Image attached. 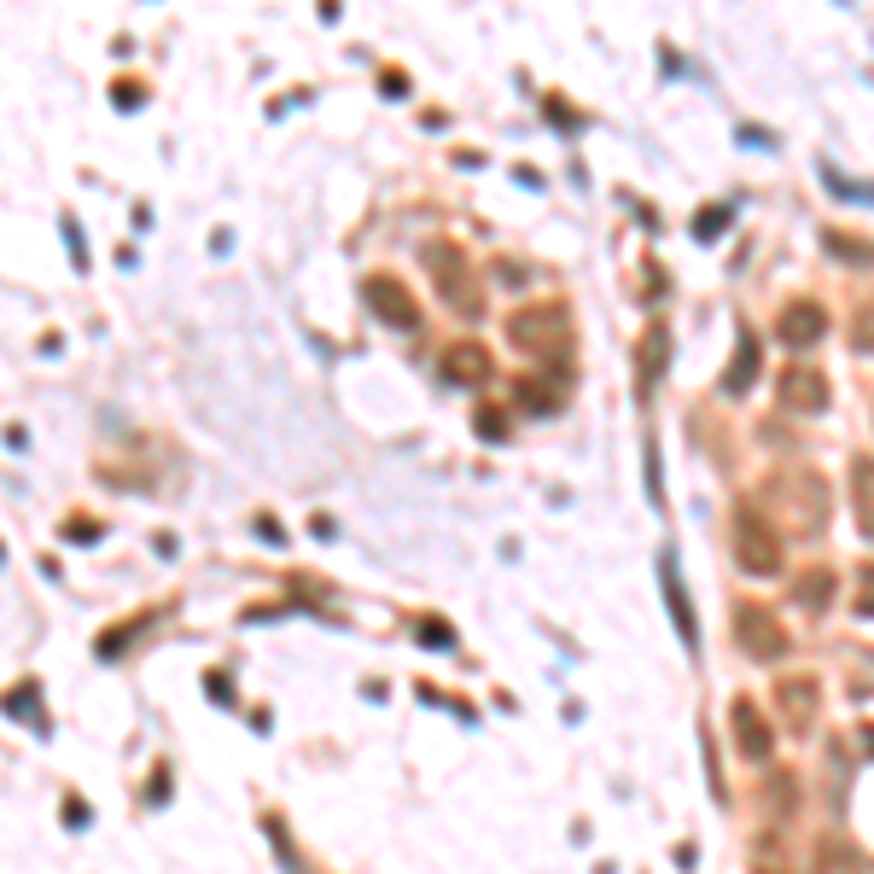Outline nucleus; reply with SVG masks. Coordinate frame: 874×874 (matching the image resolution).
Wrapping results in <instances>:
<instances>
[{"instance_id":"1","label":"nucleus","mask_w":874,"mask_h":874,"mask_svg":"<svg viewBox=\"0 0 874 874\" xmlns=\"http://www.w3.org/2000/svg\"><path fill=\"white\" fill-rule=\"evenodd\" d=\"M507 338H513L525 356H537L542 368H566V362H572V315H566V303L519 309V315L507 321Z\"/></svg>"},{"instance_id":"2","label":"nucleus","mask_w":874,"mask_h":874,"mask_svg":"<svg viewBox=\"0 0 874 874\" xmlns=\"http://www.w3.org/2000/svg\"><path fill=\"white\" fill-rule=\"evenodd\" d=\"M729 554L746 577H775L781 572V537L770 531V519L758 507H735L729 513Z\"/></svg>"},{"instance_id":"3","label":"nucleus","mask_w":874,"mask_h":874,"mask_svg":"<svg viewBox=\"0 0 874 874\" xmlns=\"http://www.w3.org/2000/svg\"><path fill=\"white\" fill-rule=\"evenodd\" d=\"M764 496H770L775 513H781L793 531H805V537L828 525V484H822L816 472H781Z\"/></svg>"},{"instance_id":"4","label":"nucleus","mask_w":874,"mask_h":874,"mask_svg":"<svg viewBox=\"0 0 874 874\" xmlns=\"http://www.w3.org/2000/svg\"><path fill=\"white\" fill-rule=\"evenodd\" d=\"M426 269H432L437 280V298L449 303L455 315H467V321H478L484 315V292H478V274L467 269V251L461 245H426Z\"/></svg>"},{"instance_id":"5","label":"nucleus","mask_w":874,"mask_h":874,"mask_svg":"<svg viewBox=\"0 0 874 874\" xmlns=\"http://www.w3.org/2000/svg\"><path fill=\"white\" fill-rule=\"evenodd\" d=\"M735 641H740V653L758 659V665H770V659L787 653V630L770 618V606H758V601L735 606Z\"/></svg>"},{"instance_id":"6","label":"nucleus","mask_w":874,"mask_h":874,"mask_svg":"<svg viewBox=\"0 0 874 874\" xmlns=\"http://www.w3.org/2000/svg\"><path fill=\"white\" fill-rule=\"evenodd\" d=\"M362 298H368V309L385 321V327H397V333H420V303L408 298L403 280H391V274H368V280H362Z\"/></svg>"},{"instance_id":"7","label":"nucleus","mask_w":874,"mask_h":874,"mask_svg":"<svg viewBox=\"0 0 874 874\" xmlns=\"http://www.w3.org/2000/svg\"><path fill=\"white\" fill-rule=\"evenodd\" d=\"M437 373H443L449 385H484V379H496V362H490V350H484L478 338H455V344H443Z\"/></svg>"},{"instance_id":"8","label":"nucleus","mask_w":874,"mask_h":874,"mask_svg":"<svg viewBox=\"0 0 874 874\" xmlns=\"http://www.w3.org/2000/svg\"><path fill=\"white\" fill-rule=\"evenodd\" d=\"M775 397L787 414H822L828 408V379L816 368H781L775 373Z\"/></svg>"},{"instance_id":"9","label":"nucleus","mask_w":874,"mask_h":874,"mask_svg":"<svg viewBox=\"0 0 874 874\" xmlns=\"http://www.w3.org/2000/svg\"><path fill=\"white\" fill-rule=\"evenodd\" d=\"M822 333H828V315H822L816 298H793L781 315H775V338L793 344V350H799V344H816Z\"/></svg>"},{"instance_id":"10","label":"nucleus","mask_w":874,"mask_h":874,"mask_svg":"<svg viewBox=\"0 0 874 874\" xmlns=\"http://www.w3.org/2000/svg\"><path fill=\"white\" fill-rule=\"evenodd\" d=\"M659 583H665V606H671V624H676V636H682V647H688V653H700L694 606H688V589H682V577H676V554H671V548L659 554Z\"/></svg>"},{"instance_id":"11","label":"nucleus","mask_w":874,"mask_h":874,"mask_svg":"<svg viewBox=\"0 0 874 874\" xmlns=\"http://www.w3.org/2000/svg\"><path fill=\"white\" fill-rule=\"evenodd\" d=\"M665 362H671V327H647L636 344V373H641V391H653L659 379H665Z\"/></svg>"},{"instance_id":"12","label":"nucleus","mask_w":874,"mask_h":874,"mask_svg":"<svg viewBox=\"0 0 874 874\" xmlns=\"http://www.w3.org/2000/svg\"><path fill=\"white\" fill-rule=\"evenodd\" d=\"M729 723H735V740H740V752L746 758H770V723L758 717V706L752 700H735V711H729Z\"/></svg>"},{"instance_id":"13","label":"nucleus","mask_w":874,"mask_h":874,"mask_svg":"<svg viewBox=\"0 0 874 874\" xmlns=\"http://www.w3.org/2000/svg\"><path fill=\"white\" fill-rule=\"evenodd\" d=\"M851 507H857V531L874 542V455H851Z\"/></svg>"},{"instance_id":"14","label":"nucleus","mask_w":874,"mask_h":874,"mask_svg":"<svg viewBox=\"0 0 874 874\" xmlns=\"http://www.w3.org/2000/svg\"><path fill=\"white\" fill-rule=\"evenodd\" d=\"M752 379H758V338L740 333L735 362L723 368V391H729V397H746V391H752Z\"/></svg>"},{"instance_id":"15","label":"nucleus","mask_w":874,"mask_h":874,"mask_svg":"<svg viewBox=\"0 0 874 874\" xmlns=\"http://www.w3.org/2000/svg\"><path fill=\"white\" fill-rule=\"evenodd\" d=\"M152 618H158V606H146V612H135L129 624H117V630H105V636L94 641V653H100V659H123V653L135 647V636H140V630H146V624H152Z\"/></svg>"},{"instance_id":"16","label":"nucleus","mask_w":874,"mask_h":874,"mask_svg":"<svg viewBox=\"0 0 874 874\" xmlns=\"http://www.w3.org/2000/svg\"><path fill=\"white\" fill-rule=\"evenodd\" d=\"M513 397H519V408H531V414H560V408H566V385L519 379V385H513Z\"/></svg>"},{"instance_id":"17","label":"nucleus","mask_w":874,"mask_h":874,"mask_svg":"<svg viewBox=\"0 0 874 874\" xmlns=\"http://www.w3.org/2000/svg\"><path fill=\"white\" fill-rule=\"evenodd\" d=\"M793 601L805 606V612H822V606L834 601V572H828V566H810V572L793 583Z\"/></svg>"},{"instance_id":"18","label":"nucleus","mask_w":874,"mask_h":874,"mask_svg":"<svg viewBox=\"0 0 874 874\" xmlns=\"http://www.w3.org/2000/svg\"><path fill=\"white\" fill-rule=\"evenodd\" d=\"M781 706H787V717L805 729L810 706H816V682H810V676H787V682H781Z\"/></svg>"},{"instance_id":"19","label":"nucleus","mask_w":874,"mask_h":874,"mask_svg":"<svg viewBox=\"0 0 874 874\" xmlns=\"http://www.w3.org/2000/svg\"><path fill=\"white\" fill-rule=\"evenodd\" d=\"M822 245H828V257H840V263H874V245H863L857 234H840V228H828Z\"/></svg>"},{"instance_id":"20","label":"nucleus","mask_w":874,"mask_h":874,"mask_svg":"<svg viewBox=\"0 0 874 874\" xmlns=\"http://www.w3.org/2000/svg\"><path fill=\"white\" fill-rule=\"evenodd\" d=\"M822 181H828V187H834L840 199H863V204H874V187H869V181H845V175H840L834 164H822Z\"/></svg>"},{"instance_id":"21","label":"nucleus","mask_w":874,"mask_h":874,"mask_svg":"<svg viewBox=\"0 0 874 874\" xmlns=\"http://www.w3.org/2000/svg\"><path fill=\"white\" fill-rule=\"evenodd\" d=\"M851 344H857V356H874V298L857 309V321H851Z\"/></svg>"},{"instance_id":"22","label":"nucleus","mask_w":874,"mask_h":874,"mask_svg":"<svg viewBox=\"0 0 874 874\" xmlns=\"http://www.w3.org/2000/svg\"><path fill=\"white\" fill-rule=\"evenodd\" d=\"M641 461H647V496H653V507H665V478H659V443L653 437L641 443Z\"/></svg>"},{"instance_id":"23","label":"nucleus","mask_w":874,"mask_h":874,"mask_svg":"<svg viewBox=\"0 0 874 874\" xmlns=\"http://www.w3.org/2000/svg\"><path fill=\"white\" fill-rule=\"evenodd\" d=\"M729 216H735L729 204H706V210L694 216V239H711V234H717V228H729Z\"/></svg>"},{"instance_id":"24","label":"nucleus","mask_w":874,"mask_h":874,"mask_svg":"<svg viewBox=\"0 0 874 874\" xmlns=\"http://www.w3.org/2000/svg\"><path fill=\"white\" fill-rule=\"evenodd\" d=\"M472 426H478V437H484V443H502V437H507L502 408H478V414H472Z\"/></svg>"},{"instance_id":"25","label":"nucleus","mask_w":874,"mask_h":874,"mask_svg":"<svg viewBox=\"0 0 874 874\" xmlns=\"http://www.w3.org/2000/svg\"><path fill=\"white\" fill-rule=\"evenodd\" d=\"M420 641H432V647H449L455 636H449V624H437V618H426V624H420Z\"/></svg>"},{"instance_id":"26","label":"nucleus","mask_w":874,"mask_h":874,"mask_svg":"<svg viewBox=\"0 0 874 874\" xmlns=\"http://www.w3.org/2000/svg\"><path fill=\"white\" fill-rule=\"evenodd\" d=\"M857 612L874 618V566H863V595H857Z\"/></svg>"},{"instance_id":"27","label":"nucleus","mask_w":874,"mask_h":874,"mask_svg":"<svg viewBox=\"0 0 874 874\" xmlns=\"http://www.w3.org/2000/svg\"><path fill=\"white\" fill-rule=\"evenodd\" d=\"M65 542H100V525H65Z\"/></svg>"},{"instance_id":"28","label":"nucleus","mask_w":874,"mask_h":874,"mask_svg":"<svg viewBox=\"0 0 874 874\" xmlns=\"http://www.w3.org/2000/svg\"><path fill=\"white\" fill-rule=\"evenodd\" d=\"M379 82H385V94H408V76H403V70H385Z\"/></svg>"},{"instance_id":"29","label":"nucleus","mask_w":874,"mask_h":874,"mask_svg":"<svg viewBox=\"0 0 874 874\" xmlns=\"http://www.w3.org/2000/svg\"><path fill=\"white\" fill-rule=\"evenodd\" d=\"M111 100H117V105H140V82H123V88H117Z\"/></svg>"},{"instance_id":"30","label":"nucleus","mask_w":874,"mask_h":874,"mask_svg":"<svg viewBox=\"0 0 874 874\" xmlns=\"http://www.w3.org/2000/svg\"><path fill=\"white\" fill-rule=\"evenodd\" d=\"M740 140L746 146H775V135H764V129H740Z\"/></svg>"}]
</instances>
